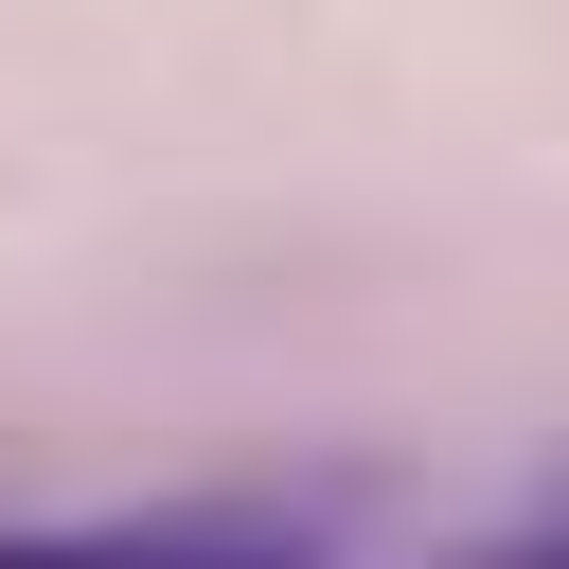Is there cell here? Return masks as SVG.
I'll return each mask as SVG.
<instances>
[{
  "mask_svg": "<svg viewBox=\"0 0 569 569\" xmlns=\"http://www.w3.org/2000/svg\"><path fill=\"white\" fill-rule=\"evenodd\" d=\"M107 569H320V551H302V533H213V516H196V533H124Z\"/></svg>",
  "mask_w": 569,
  "mask_h": 569,
  "instance_id": "cell-1",
  "label": "cell"
},
{
  "mask_svg": "<svg viewBox=\"0 0 569 569\" xmlns=\"http://www.w3.org/2000/svg\"><path fill=\"white\" fill-rule=\"evenodd\" d=\"M445 569H569V516H551V533H480V551H445Z\"/></svg>",
  "mask_w": 569,
  "mask_h": 569,
  "instance_id": "cell-2",
  "label": "cell"
}]
</instances>
